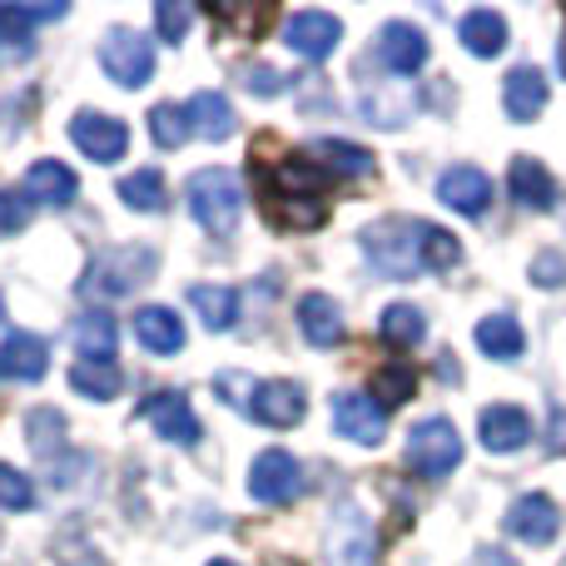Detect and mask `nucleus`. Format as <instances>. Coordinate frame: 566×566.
Returning a JSON list of instances; mask_svg holds the SVG:
<instances>
[{
  "instance_id": "1",
  "label": "nucleus",
  "mask_w": 566,
  "mask_h": 566,
  "mask_svg": "<svg viewBox=\"0 0 566 566\" xmlns=\"http://www.w3.org/2000/svg\"><path fill=\"white\" fill-rule=\"evenodd\" d=\"M254 179H259V205L269 209V219L283 229H323L328 205H323V189H328V169L318 159L303 155H283L274 165L254 155Z\"/></svg>"
},
{
  "instance_id": "2",
  "label": "nucleus",
  "mask_w": 566,
  "mask_h": 566,
  "mask_svg": "<svg viewBox=\"0 0 566 566\" xmlns=\"http://www.w3.org/2000/svg\"><path fill=\"white\" fill-rule=\"evenodd\" d=\"M159 269V254L145 244H109L105 254L90 259L85 279H80V298L90 303H115L125 293H135L139 283Z\"/></svg>"
},
{
  "instance_id": "3",
  "label": "nucleus",
  "mask_w": 566,
  "mask_h": 566,
  "mask_svg": "<svg viewBox=\"0 0 566 566\" xmlns=\"http://www.w3.org/2000/svg\"><path fill=\"white\" fill-rule=\"evenodd\" d=\"M185 199H189V214L199 219V229H205V234L224 239V234H234V229H239L244 195H239L234 175H224V169H199V175H189Z\"/></svg>"
},
{
  "instance_id": "4",
  "label": "nucleus",
  "mask_w": 566,
  "mask_h": 566,
  "mask_svg": "<svg viewBox=\"0 0 566 566\" xmlns=\"http://www.w3.org/2000/svg\"><path fill=\"white\" fill-rule=\"evenodd\" d=\"M422 224L418 219H382V224L363 229V249H368L373 269L382 279H418L422 274Z\"/></svg>"
},
{
  "instance_id": "5",
  "label": "nucleus",
  "mask_w": 566,
  "mask_h": 566,
  "mask_svg": "<svg viewBox=\"0 0 566 566\" xmlns=\"http://www.w3.org/2000/svg\"><path fill=\"white\" fill-rule=\"evenodd\" d=\"M323 557L328 566H378V527L358 502H338L323 537Z\"/></svg>"
},
{
  "instance_id": "6",
  "label": "nucleus",
  "mask_w": 566,
  "mask_h": 566,
  "mask_svg": "<svg viewBox=\"0 0 566 566\" xmlns=\"http://www.w3.org/2000/svg\"><path fill=\"white\" fill-rule=\"evenodd\" d=\"M458 462H462V438H458V428H452L448 418H428V422H418V428H412L408 468L418 472V478L438 482V478H448Z\"/></svg>"
},
{
  "instance_id": "7",
  "label": "nucleus",
  "mask_w": 566,
  "mask_h": 566,
  "mask_svg": "<svg viewBox=\"0 0 566 566\" xmlns=\"http://www.w3.org/2000/svg\"><path fill=\"white\" fill-rule=\"evenodd\" d=\"M99 65H105V75L115 80L119 90H139L155 75V45H149L145 35H135V30L115 25L99 40Z\"/></svg>"
},
{
  "instance_id": "8",
  "label": "nucleus",
  "mask_w": 566,
  "mask_h": 566,
  "mask_svg": "<svg viewBox=\"0 0 566 566\" xmlns=\"http://www.w3.org/2000/svg\"><path fill=\"white\" fill-rule=\"evenodd\" d=\"M70 139H75V149L85 159L115 165V159H125V149H129V125L115 115H99V109H80V115L70 119Z\"/></svg>"
},
{
  "instance_id": "9",
  "label": "nucleus",
  "mask_w": 566,
  "mask_h": 566,
  "mask_svg": "<svg viewBox=\"0 0 566 566\" xmlns=\"http://www.w3.org/2000/svg\"><path fill=\"white\" fill-rule=\"evenodd\" d=\"M249 492H254V502H264V507H289L293 497L303 492V468L293 452L283 448H269L254 458V478H249Z\"/></svg>"
},
{
  "instance_id": "10",
  "label": "nucleus",
  "mask_w": 566,
  "mask_h": 566,
  "mask_svg": "<svg viewBox=\"0 0 566 566\" xmlns=\"http://www.w3.org/2000/svg\"><path fill=\"white\" fill-rule=\"evenodd\" d=\"M139 418L155 422V432L165 442H175V448H199V418L195 408H189L185 392H149L145 402H139Z\"/></svg>"
},
{
  "instance_id": "11",
  "label": "nucleus",
  "mask_w": 566,
  "mask_h": 566,
  "mask_svg": "<svg viewBox=\"0 0 566 566\" xmlns=\"http://www.w3.org/2000/svg\"><path fill=\"white\" fill-rule=\"evenodd\" d=\"M333 428L348 442H358V448H378L382 432H388V412L368 392H338L333 398Z\"/></svg>"
},
{
  "instance_id": "12",
  "label": "nucleus",
  "mask_w": 566,
  "mask_h": 566,
  "mask_svg": "<svg viewBox=\"0 0 566 566\" xmlns=\"http://www.w3.org/2000/svg\"><path fill=\"white\" fill-rule=\"evenodd\" d=\"M308 412V398H303L298 382L289 378H269L249 388V418H259L264 428H293Z\"/></svg>"
},
{
  "instance_id": "13",
  "label": "nucleus",
  "mask_w": 566,
  "mask_h": 566,
  "mask_svg": "<svg viewBox=\"0 0 566 566\" xmlns=\"http://www.w3.org/2000/svg\"><path fill=\"white\" fill-rule=\"evenodd\" d=\"M507 532L522 537L527 547H552L562 532V507L547 497V492H527V497L512 502L507 512Z\"/></svg>"
},
{
  "instance_id": "14",
  "label": "nucleus",
  "mask_w": 566,
  "mask_h": 566,
  "mask_svg": "<svg viewBox=\"0 0 566 566\" xmlns=\"http://www.w3.org/2000/svg\"><path fill=\"white\" fill-rule=\"evenodd\" d=\"M283 40H289V50L303 60H328L343 40V25L328 10H298V15L283 25Z\"/></svg>"
},
{
  "instance_id": "15",
  "label": "nucleus",
  "mask_w": 566,
  "mask_h": 566,
  "mask_svg": "<svg viewBox=\"0 0 566 566\" xmlns=\"http://www.w3.org/2000/svg\"><path fill=\"white\" fill-rule=\"evenodd\" d=\"M438 199L448 209H458V214L478 219V214H488V205H492V179L482 175L478 165H452V169H442V179H438Z\"/></svg>"
},
{
  "instance_id": "16",
  "label": "nucleus",
  "mask_w": 566,
  "mask_h": 566,
  "mask_svg": "<svg viewBox=\"0 0 566 566\" xmlns=\"http://www.w3.org/2000/svg\"><path fill=\"white\" fill-rule=\"evenodd\" d=\"M378 60L388 70H398V75H418L428 65V35L418 25H408V20H392L378 35Z\"/></svg>"
},
{
  "instance_id": "17",
  "label": "nucleus",
  "mask_w": 566,
  "mask_h": 566,
  "mask_svg": "<svg viewBox=\"0 0 566 566\" xmlns=\"http://www.w3.org/2000/svg\"><path fill=\"white\" fill-rule=\"evenodd\" d=\"M478 432L488 452H517L532 442V418L522 408H512V402H492V408H482Z\"/></svg>"
},
{
  "instance_id": "18",
  "label": "nucleus",
  "mask_w": 566,
  "mask_h": 566,
  "mask_svg": "<svg viewBox=\"0 0 566 566\" xmlns=\"http://www.w3.org/2000/svg\"><path fill=\"white\" fill-rule=\"evenodd\" d=\"M50 368V348L35 333H6L0 343V378L10 382H40Z\"/></svg>"
},
{
  "instance_id": "19",
  "label": "nucleus",
  "mask_w": 566,
  "mask_h": 566,
  "mask_svg": "<svg viewBox=\"0 0 566 566\" xmlns=\"http://www.w3.org/2000/svg\"><path fill=\"white\" fill-rule=\"evenodd\" d=\"M547 75L532 65H517L507 80H502V105H507V115L517 119V125H532V119L547 109Z\"/></svg>"
},
{
  "instance_id": "20",
  "label": "nucleus",
  "mask_w": 566,
  "mask_h": 566,
  "mask_svg": "<svg viewBox=\"0 0 566 566\" xmlns=\"http://www.w3.org/2000/svg\"><path fill=\"white\" fill-rule=\"evenodd\" d=\"M298 333L313 343V348H338L343 343V308L328 298V293H303L298 298Z\"/></svg>"
},
{
  "instance_id": "21",
  "label": "nucleus",
  "mask_w": 566,
  "mask_h": 566,
  "mask_svg": "<svg viewBox=\"0 0 566 566\" xmlns=\"http://www.w3.org/2000/svg\"><path fill=\"white\" fill-rule=\"evenodd\" d=\"M25 195L50 209H65V205H75L80 179H75V169H65L60 159H35V165L25 169Z\"/></svg>"
},
{
  "instance_id": "22",
  "label": "nucleus",
  "mask_w": 566,
  "mask_h": 566,
  "mask_svg": "<svg viewBox=\"0 0 566 566\" xmlns=\"http://www.w3.org/2000/svg\"><path fill=\"white\" fill-rule=\"evenodd\" d=\"M507 189H512V199H517L522 209H552L557 205V185H552V175L542 169V159H532V155L512 159Z\"/></svg>"
},
{
  "instance_id": "23",
  "label": "nucleus",
  "mask_w": 566,
  "mask_h": 566,
  "mask_svg": "<svg viewBox=\"0 0 566 566\" xmlns=\"http://www.w3.org/2000/svg\"><path fill=\"white\" fill-rule=\"evenodd\" d=\"M189 135L209 139V145L234 135V109H229V99L219 95V90H199V95L189 99Z\"/></svg>"
},
{
  "instance_id": "24",
  "label": "nucleus",
  "mask_w": 566,
  "mask_h": 566,
  "mask_svg": "<svg viewBox=\"0 0 566 566\" xmlns=\"http://www.w3.org/2000/svg\"><path fill=\"white\" fill-rule=\"evenodd\" d=\"M135 338L145 343L149 353H179L185 348V318H175V308L149 303V308L135 313Z\"/></svg>"
},
{
  "instance_id": "25",
  "label": "nucleus",
  "mask_w": 566,
  "mask_h": 566,
  "mask_svg": "<svg viewBox=\"0 0 566 566\" xmlns=\"http://www.w3.org/2000/svg\"><path fill=\"white\" fill-rule=\"evenodd\" d=\"M189 303H195V313L205 318L209 333H229L239 323V293L224 289V283H195Z\"/></svg>"
},
{
  "instance_id": "26",
  "label": "nucleus",
  "mask_w": 566,
  "mask_h": 566,
  "mask_svg": "<svg viewBox=\"0 0 566 566\" xmlns=\"http://www.w3.org/2000/svg\"><path fill=\"white\" fill-rule=\"evenodd\" d=\"M458 35H462V45H468L472 55L492 60V55L507 50V20H502L497 10H468L462 25H458Z\"/></svg>"
},
{
  "instance_id": "27",
  "label": "nucleus",
  "mask_w": 566,
  "mask_h": 566,
  "mask_svg": "<svg viewBox=\"0 0 566 566\" xmlns=\"http://www.w3.org/2000/svg\"><path fill=\"white\" fill-rule=\"evenodd\" d=\"M115 343H119V328L105 308H90L85 318L75 323V348L85 363H109L115 358Z\"/></svg>"
},
{
  "instance_id": "28",
  "label": "nucleus",
  "mask_w": 566,
  "mask_h": 566,
  "mask_svg": "<svg viewBox=\"0 0 566 566\" xmlns=\"http://www.w3.org/2000/svg\"><path fill=\"white\" fill-rule=\"evenodd\" d=\"M119 199H125V209H135V214H165V205H169L165 175H159V169H135V175L119 179Z\"/></svg>"
},
{
  "instance_id": "29",
  "label": "nucleus",
  "mask_w": 566,
  "mask_h": 566,
  "mask_svg": "<svg viewBox=\"0 0 566 566\" xmlns=\"http://www.w3.org/2000/svg\"><path fill=\"white\" fill-rule=\"evenodd\" d=\"M70 388H75L80 398L105 402V398H115V392L125 388V373H119L115 358H109V363H85V358H80L75 368H70Z\"/></svg>"
},
{
  "instance_id": "30",
  "label": "nucleus",
  "mask_w": 566,
  "mask_h": 566,
  "mask_svg": "<svg viewBox=\"0 0 566 566\" xmlns=\"http://www.w3.org/2000/svg\"><path fill=\"white\" fill-rule=\"evenodd\" d=\"M313 155H323V169H328L333 179L373 175V155L363 145H348V139H318V145H313Z\"/></svg>"
},
{
  "instance_id": "31",
  "label": "nucleus",
  "mask_w": 566,
  "mask_h": 566,
  "mask_svg": "<svg viewBox=\"0 0 566 566\" xmlns=\"http://www.w3.org/2000/svg\"><path fill=\"white\" fill-rule=\"evenodd\" d=\"M478 348L488 353V358H517L522 348H527V338H522V323L507 318V313H492V318L478 323Z\"/></svg>"
},
{
  "instance_id": "32",
  "label": "nucleus",
  "mask_w": 566,
  "mask_h": 566,
  "mask_svg": "<svg viewBox=\"0 0 566 566\" xmlns=\"http://www.w3.org/2000/svg\"><path fill=\"white\" fill-rule=\"evenodd\" d=\"M378 333L392 348H412V343H422V333H428V318H422V308H412V303H388L378 318Z\"/></svg>"
},
{
  "instance_id": "33",
  "label": "nucleus",
  "mask_w": 566,
  "mask_h": 566,
  "mask_svg": "<svg viewBox=\"0 0 566 566\" xmlns=\"http://www.w3.org/2000/svg\"><path fill=\"white\" fill-rule=\"evenodd\" d=\"M60 15L65 6H0V45H30V30Z\"/></svg>"
},
{
  "instance_id": "34",
  "label": "nucleus",
  "mask_w": 566,
  "mask_h": 566,
  "mask_svg": "<svg viewBox=\"0 0 566 566\" xmlns=\"http://www.w3.org/2000/svg\"><path fill=\"white\" fill-rule=\"evenodd\" d=\"M25 442L35 458H55L65 448V412H55V408L25 412Z\"/></svg>"
},
{
  "instance_id": "35",
  "label": "nucleus",
  "mask_w": 566,
  "mask_h": 566,
  "mask_svg": "<svg viewBox=\"0 0 566 566\" xmlns=\"http://www.w3.org/2000/svg\"><path fill=\"white\" fill-rule=\"evenodd\" d=\"M412 392H418V368H412V363H402V358L398 363H382V373L373 378V402L382 398V412L402 408Z\"/></svg>"
},
{
  "instance_id": "36",
  "label": "nucleus",
  "mask_w": 566,
  "mask_h": 566,
  "mask_svg": "<svg viewBox=\"0 0 566 566\" xmlns=\"http://www.w3.org/2000/svg\"><path fill=\"white\" fill-rule=\"evenodd\" d=\"M149 135H155L159 149H179L189 139V109L155 105V109H149Z\"/></svg>"
},
{
  "instance_id": "37",
  "label": "nucleus",
  "mask_w": 566,
  "mask_h": 566,
  "mask_svg": "<svg viewBox=\"0 0 566 566\" xmlns=\"http://www.w3.org/2000/svg\"><path fill=\"white\" fill-rule=\"evenodd\" d=\"M422 269H452L462 259V244L442 224H422Z\"/></svg>"
},
{
  "instance_id": "38",
  "label": "nucleus",
  "mask_w": 566,
  "mask_h": 566,
  "mask_svg": "<svg viewBox=\"0 0 566 566\" xmlns=\"http://www.w3.org/2000/svg\"><path fill=\"white\" fill-rule=\"evenodd\" d=\"M155 25H159V40L179 45V40L189 35V25H195V10H189L185 0H159V6H155Z\"/></svg>"
},
{
  "instance_id": "39",
  "label": "nucleus",
  "mask_w": 566,
  "mask_h": 566,
  "mask_svg": "<svg viewBox=\"0 0 566 566\" xmlns=\"http://www.w3.org/2000/svg\"><path fill=\"white\" fill-rule=\"evenodd\" d=\"M0 507L6 512L35 507V488H30V478L25 472H15V468H6V462H0Z\"/></svg>"
},
{
  "instance_id": "40",
  "label": "nucleus",
  "mask_w": 566,
  "mask_h": 566,
  "mask_svg": "<svg viewBox=\"0 0 566 566\" xmlns=\"http://www.w3.org/2000/svg\"><path fill=\"white\" fill-rule=\"evenodd\" d=\"M30 224V199L15 189H0V234H20Z\"/></svg>"
},
{
  "instance_id": "41",
  "label": "nucleus",
  "mask_w": 566,
  "mask_h": 566,
  "mask_svg": "<svg viewBox=\"0 0 566 566\" xmlns=\"http://www.w3.org/2000/svg\"><path fill=\"white\" fill-rule=\"evenodd\" d=\"M239 80H244V90L249 95H283V75L274 65H239Z\"/></svg>"
},
{
  "instance_id": "42",
  "label": "nucleus",
  "mask_w": 566,
  "mask_h": 566,
  "mask_svg": "<svg viewBox=\"0 0 566 566\" xmlns=\"http://www.w3.org/2000/svg\"><path fill=\"white\" fill-rule=\"evenodd\" d=\"M532 279H537L542 289H562V283H566V254H557V249H542L537 264H532Z\"/></svg>"
},
{
  "instance_id": "43",
  "label": "nucleus",
  "mask_w": 566,
  "mask_h": 566,
  "mask_svg": "<svg viewBox=\"0 0 566 566\" xmlns=\"http://www.w3.org/2000/svg\"><path fill=\"white\" fill-rule=\"evenodd\" d=\"M55 552H60V566H90L85 557H95V552H90L85 547V532H80V527H70V532H60V537H55Z\"/></svg>"
},
{
  "instance_id": "44",
  "label": "nucleus",
  "mask_w": 566,
  "mask_h": 566,
  "mask_svg": "<svg viewBox=\"0 0 566 566\" xmlns=\"http://www.w3.org/2000/svg\"><path fill=\"white\" fill-rule=\"evenodd\" d=\"M557 65H562V75H566V35H562V50H557Z\"/></svg>"
},
{
  "instance_id": "45",
  "label": "nucleus",
  "mask_w": 566,
  "mask_h": 566,
  "mask_svg": "<svg viewBox=\"0 0 566 566\" xmlns=\"http://www.w3.org/2000/svg\"><path fill=\"white\" fill-rule=\"evenodd\" d=\"M209 566H234V562H209Z\"/></svg>"
},
{
  "instance_id": "46",
  "label": "nucleus",
  "mask_w": 566,
  "mask_h": 566,
  "mask_svg": "<svg viewBox=\"0 0 566 566\" xmlns=\"http://www.w3.org/2000/svg\"><path fill=\"white\" fill-rule=\"evenodd\" d=\"M0 313H6V308H0Z\"/></svg>"
}]
</instances>
